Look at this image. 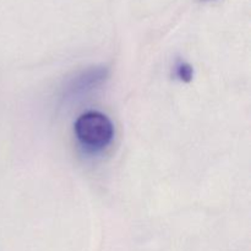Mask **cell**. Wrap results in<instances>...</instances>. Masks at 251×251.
<instances>
[{"mask_svg":"<svg viewBox=\"0 0 251 251\" xmlns=\"http://www.w3.org/2000/svg\"><path fill=\"white\" fill-rule=\"evenodd\" d=\"M199 1H210V0H199Z\"/></svg>","mask_w":251,"mask_h":251,"instance_id":"cell-4","label":"cell"},{"mask_svg":"<svg viewBox=\"0 0 251 251\" xmlns=\"http://www.w3.org/2000/svg\"><path fill=\"white\" fill-rule=\"evenodd\" d=\"M109 76V69L104 65L90 66L80 71L66 82L63 88L61 98L64 100H74L92 92L95 88L105 82Z\"/></svg>","mask_w":251,"mask_h":251,"instance_id":"cell-2","label":"cell"},{"mask_svg":"<svg viewBox=\"0 0 251 251\" xmlns=\"http://www.w3.org/2000/svg\"><path fill=\"white\" fill-rule=\"evenodd\" d=\"M174 75L181 82L189 83L194 78V68L186 61L178 60L174 65Z\"/></svg>","mask_w":251,"mask_h":251,"instance_id":"cell-3","label":"cell"},{"mask_svg":"<svg viewBox=\"0 0 251 251\" xmlns=\"http://www.w3.org/2000/svg\"><path fill=\"white\" fill-rule=\"evenodd\" d=\"M74 131L81 146L91 153L103 151L114 139L112 120L103 113L95 110L81 114L74 124Z\"/></svg>","mask_w":251,"mask_h":251,"instance_id":"cell-1","label":"cell"}]
</instances>
